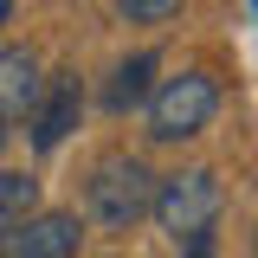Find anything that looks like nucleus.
Instances as JSON below:
<instances>
[{
  "mask_svg": "<svg viewBox=\"0 0 258 258\" xmlns=\"http://www.w3.org/2000/svg\"><path fill=\"white\" fill-rule=\"evenodd\" d=\"M155 174H149V161L142 155H103L91 168V181H84V213H91L103 232H129L136 220H149L155 213Z\"/></svg>",
  "mask_w": 258,
  "mask_h": 258,
  "instance_id": "1",
  "label": "nucleus"
},
{
  "mask_svg": "<svg viewBox=\"0 0 258 258\" xmlns=\"http://www.w3.org/2000/svg\"><path fill=\"white\" fill-rule=\"evenodd\" d=\"M213 110H220L213 71H174L149 97V136L155 142H187V136H200V129L213 123Z\"/></svg>",
  "mask_w": 258,
  "mask_h": 258,
  "instance_id": "2",
  "label": "nucleus"
},
{
  "mask_svg": "<svg viewBox=\"0 0 258 258\" xmlns=\"http://www.w3.org/2000/svg\"><path fill=\"white\" fill-rule=\"evenodd\" d=\"M220 220V181H213V168H181V174H168L155 187V226L168 239H200V232H213Z\"/></svg>",
  "mask_w": 258,
  "mask_h": 258,
  "instance_id": "3",
  "label": "nucleus"
},
{
  "mask_svg": "<svg viewBox=\"0 0 258 258\" xmlns=\"http://www.w3.org/2000/svg\"><path fill=\"white\" fill-rule=\"evenodd\" d=\"M78 245H84V220L64 207H52V213L39 207L20 232L0 239V258H78Z\"/></svg>",
  "mask_w": 258,
  "mask_h": 258,
  "instance_id": "4",
  "label": "nucleus"
},
{
  "mask_svg": "<svg viewBox=\"0 0 258 258\" xmlns=\"http://www.w3.org/2000/svg\"><path fill=\"white\" fill-rule=\"evenodd\" d=\"M45 84L52 78H45L32 45H0V123H32Z\"/></svg>",
  "mask_w": 258,
  "mask_h": 258,
  "instance_id": "5",
  "label": "nucleus"
},
{
  "mask_svg": "<svg viewBox=\"0 0 258 258\" xmlns=\"http://www.w3.org/2000/svg\"><path fill=\"white\" fill-rule=\"evenodd\" d=\"M78 116H84V84H78V71H52V84H45V97H39V110H32V149L39 155H52L64 136L78 129Z\"/></svg>",
  "mask_w": 258,
  "mask_h": 258,
  "instance_id": "6",
  "label": "nucleus"
},
{
  "mask_svg": "<svg viewBox=\"0 0 258 258\" xmlns=\"http://www.w3.org/2000/svg\"><path fill=\"white\" fill-rule=\"evenodd\" d=\"M149 97H155V52H136L110 71V84H103V103L123 116V110H149Z\"/></svg>",
  "mask_w": 258,
  "mask_h": 258,
  "instance_id": "7",
  "label": "nucleus"
},
{
  "mask_svg": "<svg viewBox=\"0 0 258 258\" xmlns=\"http://www.w3.org/2000/svg\"><path fill=\"white\" fill-rule=\"evenodd\" d=\"M32 213H39V174L7 168V174H0V239H7V232H20Z\"/></svg>",
  "mask_w": 258,
  "mask_h": 258,
  "instance_id": "8",
  "label": "nucleus"
},
{
  "mask_svg": "<svg viewBox=\"0 0 258 258\" xmlns=\"http://www.w3.org/2000/svg\"><path fill=\"white\" fill-rule=\"evenodd\" d=\"M116 7V20H129V26H168L187 0H110Z\"/></svg>",
  "mask_w": 258,
  "mask_h": 258,
  "instance_id": "9",
  "label": "nucleus"
},
{
  "mask_svg": "<svg viewBox=\"0 0 258 258\" xmlns=\"http://www.w3.org/2000/svg\"><path fill=\"white\" fill-rule=\"evenodd\" d=\"M181 258H213V232H200V239H187V245H181Z\"/></svg>",
  "mask_w": 258,
  "mask_h": 258,
  "instance_id": "10",
  "label": "nucleus"
},
{
  "mask_svg": "<svg viewBox=\"0 0 258 258\" xmlns=\"http://www.w3.org/2000/svg\"><path fill=\"white\" fill-rule=\"evenodd\" d=\"M7 20H13V0H0V26H7Z\"/></svg>",
  "mask_w": 258,
  "mask_h": 258,
  "instance_id": "11",
  "label": "nucleus"
}]
</instances>
